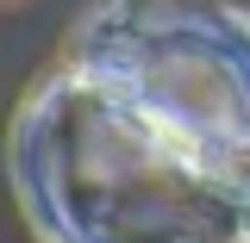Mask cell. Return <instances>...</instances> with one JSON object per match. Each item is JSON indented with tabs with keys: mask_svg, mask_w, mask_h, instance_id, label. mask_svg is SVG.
Segmentation results:
<instances>
[]
</instances>
